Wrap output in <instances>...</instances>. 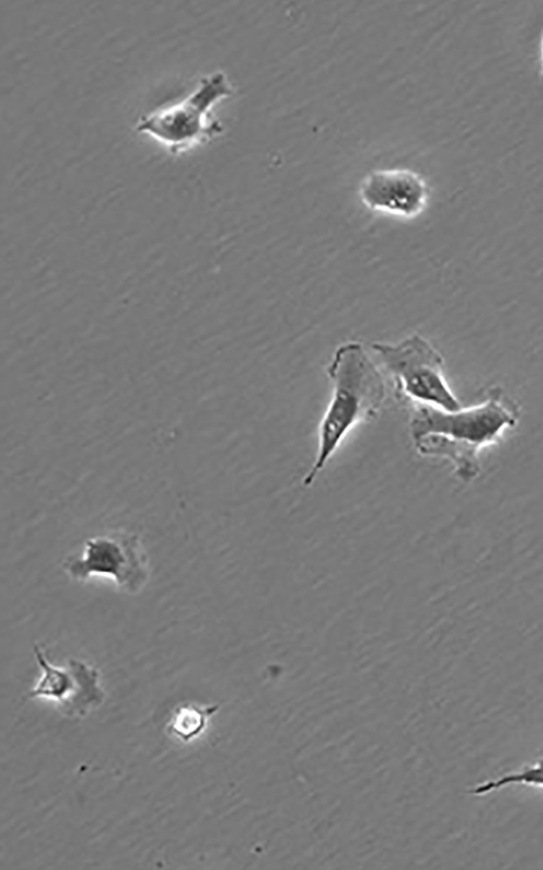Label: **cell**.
<instances>
[{
  "mask_svg": "<svg viewBox=\"0 0 543 870\" xmlns=\"http://www.w3.org/2000/svg\"><path fill=\"white\" fill-rule=\"evenodd\" d=\"M519 417V405L494 386L484 401L456 411L415 406L409 431L420 455L449 459L457 476L470 482L480 472V449L515 426Z\"/></svg>",
  "mask_w": 543,
  "mask_h": 870,
  "instance_id": "1",
  "label": "cell"
},
{
  "mask_svg": "<svg viewBox=\"0 0 543 870\" xmlns=\"http://www.w3.org/2000/svg\"><path fill=\"white\" fill-rule=\"evenodd\" d=\"M331 398L318 426L314 462L303 477L308 487L356 425L375 419L384 403L383 374L358 341L341 344L327 366Z\"/></svg>",
  "mask_w": 543,
  "mask_h": 870,
  "instance_id": "2",
  "label": "cell"
},
{
  "mask_svg": "<svg viewBox=\"0 0 543 870\" xmlns=\"http://www.w3.org/2000/svg\"><path fill=\"white\" fill-rule=\"evenodd\" d=\"M370 347L399 400L445 411L463 408L444 377L443 357L424 336L413 334L397 344L376 341Z\"/></svg>",
  "mask_w": 543,
  "mask_h": 870,
  "instance_id": "3",
  "label": "cell"
},
{
  "mask_svg": "<svg viewBox=\"0 0 543 870\" xmlns=\"http://www.w3.org/2000/svg\"><path fill=\"white\" fill-rule=\"evenodd\" d=\"M62 568L77 582L92 576L108 577L119 591L130 595L141 592L151 574L141 537L127 531L88 538L78 552L65 558Z\"/></svg>",
  "mask_w": 543,
  "mask_h": 870,
  "instance_id": "4",
  "label": "cell"
},
{
  "mask_svg": "<svg viewBox=\"0 0 543 870\" xmlns=\"http://www.w3.org/2000/svg\"><path fill=\"white\" fill-rule=\"evenodd\" d=\"M232 92L226 74L216 71L202 77L198 87L181 101L141 116L136 128L155 136L173 152H178L223 132L222 124L213 121L209 111Z\"/></svg>",
  "mask_w": 543,
  "mask_h": 870,
  "instance_id": "5",
  "label": "cell"
},
{
  "mask_svg": "<svg viewBox=\"0 0 543 870\" xmlns=\"http://www.w3.org/2000/svg\"><path fill=\"white\" fill-rule=\"evenodd\" d=\"M42 678L30 692V697L55 700L67 716H84L102 703L103 692L98 684L99 672L81 660L72 659L66 668L54 667L47 660L42 648L34 646Z\"/></svg>",
  "mask_w": 543,
  "mask_h": 870,
  "instance_id": "6",
  "label": "cell"
},
{
  "mask_svg": "<svg viewBox=\"0 0 543 870\" xmlns=\"http://www.w3.org/2000/svg\"><path fill=\"white\" fill-rule=\"evenodd\" d=\"M361 198L372 210L412 217L425 208L428 187L420 175L409 170H379L364 179Z\"/></svg>",
  "mask_w": 543,
  "mask_h": 870,
  "instance_id": "7",
  "label": "cell"
},
{
  "mask_svg": "<svg viewBox=\"0 0 543 870\" xmlns=\"http://www.w3.org/2000/svg\"><path fill=\"white\" fill-rule=\"evenodd\" d=\"M218 708V705L205 708L197 706L180 707L174 714L169 729L184 742H188L202 733L209 718L214 714Z\"/></svg>",
  "mask_w": 543,
  "mask_h": 870,
  "instance_id": "8",
  "label": "cell"
},
{
  "mask_svg": "<svg viewBox=\"0 0 543 870\" xmlns=\"http://www.w3.org/2000/svg\"><path fill=\"white\" fill-rule=\"evenodd\" d=\"M512 784L543 786V759L498 779L478 784L469 792L472 795H484Z\"/></svg>",
  "mask_w": 543,
  "mask_h": 870,
  "instance_id": "9",
  "label": "cell"
},
{
  "mask_svg": "<svg viewBox=\"0 0 543 870\" xmlns=\"http://www.w3.org/2000/svg\"><path fill=\"white\" fill-rule=\"evenodd\" d=\"M541 52H542V75H543V37H542Z\"/></svg>",
  "mask_w": 543,
  "mask_h": 870,
  "instance_id": "10",
  "label": "cell"
}]
</instances>
